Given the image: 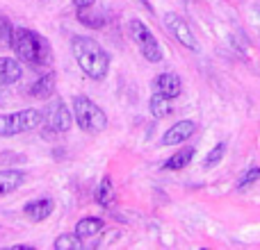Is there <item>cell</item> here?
I'll return each mask as SVG.
<instances>
[{
  "mask_svg": "<svg viewBox=\"0 0 260 250\" xmlns=\"http://www.w3.org/2000/svg\"><path fill=\"white\" fill-rule=\"evenodd\" d=\"M73 57H76L78 66L82 68L85 75H89L91 80H103L110 71V55L101 48L99 41H94L91 36H73L71 39Z\"/></svg>",
  "mask_w": 260,
  "mask_h": 250,
  "instance_id": "1",
  "label": "cell"
},
{
  "mask_svg": "<svg viewBox=\"0 0 260 250\" xmlns=\"http://www.w3.org/2000/svg\"><path fill=\"white\" fill-rule=\"evenodd\" d=\"M12 48L16 50L18 59H23L30 66H48L50 64V46L41 34L27 30V27H16L12 36Z\"/></svg>",
  "mask_w": 260,
  "mask_h": 250,
  "instance_id": "2",
  "label": "cell"
},
{
  "mask_svg": "<svg viewBox=\"0 0 260 250\" xmlns=\"http://www.w3.org/2000/svg\"><path fill=\"white\" fill-rule=\"evenodd\" d=\"M73 118L85 132H103L108 128V114L87 96L73 98Z\"/></svg>",
  "mask_w": 260,
  "mask_h": 250,
  "instance_id": "3",
  "label": "cell"
},
{
  "mask_svg": "<svg viewBox=\"0 0 260 250\" xmlns=\"http://www.w3.org/2000/svg\"><path fill=\"white\" fill-rule=\"evenodd\" d=\"M44 123V114L39 109H23L16 114H3L0 116V137H14L21 132L37 130Z\"/></svg>",
  "mask_w": 260,
  "mask_h": 250,
  "instance_id": "4",
  "label": "cell"
},
{
  "mask_svg": "<svg viewBox=\"0 0 260 250\" xmlns=\"http://www.w3.org/2000/svg\"><path fill=\"white\" fill-rule=\"evenodd\" d=\"M128 30H130V36H133V41L137 44V48L142 50V55L148 59V62H151V64L162 62V48H160V44H157V39L153 36V32L148 30V27L144 25L139 18H133V21L128 23Z\"/></svg>",
  "mask_w": 260,
  "mask_h": 250,
  "instance_id": "5",
  "label": "cell"
},
{
  "mask_svg": "<svg viewBox=\"0 0 260 250\" xmlns=\"http://www.w3.org/2000/svg\"><path fill=\"white\" fill-rule=\"evenodd\" d=\"M165 25H167V30L174 34V39L178 41L180 46H185V48L194 50V53L199 50V41H197V36H194L192 27L185 23V18H180L178 14L169 12V14H165Z\"/></svg>",
  "mask_w": 260,
  "mask_h": 250,
  "instance_id": "6",
  "label": "cell"
},
{
  "mask_svg": "<svg viewBox=\"0 0 260 250\" xmlns=\"http://www.w3.org/2000/svg\"><path fill=\"white\" fill-rule=\"evenodd\" d=\"M194 132H197V123L194 121H189V118L178 121L162 134V146H176V143H183V141H187Z\"/></svg>",
  "mask_w": 260,
  "mask_h": 250,
  "instance_id": "7",
  "label": "cell"
},
{
  "mask_svg": "<svg viewBox=\"0 0 260 250\" xmlns=\"http://www.w3.org/2000/svg\"><path fill=\"white\" fill-rule=\"evenodd\" d=\"M71 123H73L71 109H69L62 100H57L55 105H50V109H48V125L55 130V132H67V130H71Z\"/></svg>",
  "mask_w": 260,
  "mask_h": 250,
  "instance_id": "8",
  "label": "cell"
},
{
  "mask_svg": "<svg viewBox=\"0 0 260 250\" xmlns=\"http://www.w3.org/2000/svg\"><path fill=\"white\" fill-rule=\"evenodd\" d=\"M153 87H155L157 94L167 96V98H178L180 91H183V82H180V77L176 75V73H160V75L155 77V82H153Z\"/></svg>",
  "mask_w": 260,
  "mask_h": 250,
  "instance_id": "9",
  "label": "cell"
},
{
  "mask_svg": "<svg viewBox=\"0 0 260 250\" xmlns=\"http://www.w3.org/2000/svg\"><path fill=\"white\" fill-rule=\"evenodd\" d=\"M55 210V202L50 198H39V200H30L23 207V214L30 221H46Z\"/></svg>",
  "mask_w": 260,
  "mask_h": 250,
  "instance_id": "10",
  "label": "cell"
},
{
  "mask_svg": "<svg viewBox=\"0 0 260 250\" xmlns=\"http://www.w3.org/2000/svg\"><path fill=\"white\" fill-rule=\"evenodd\" d=\"M23 75V68L16 59L12 57H0V82L3 85H16Z\"/></svg>",
  "mask_w": 260,
  "mask_h": 250,
  "instance_id": "11",
  "label": "cell"
},
{
  "mask_svg": "<svg viewBox=\"0 0 260 250\" xmlns=\"http://www.w3.org/2000/svg\"><path fill=\"white\" fill-rule=\"evenodd\" d=\"M53 89H55V73H46V75H41L39 80L30 87V91H27V94H30L32 98L46 100V98H50V96H53Z\"/></svg>",
  "mask_w": 260,
  "mask_h": 250,
  "instance_id": "12",
  "label": "cell"
},
{
  "mask_svg": "<svg viewBox=\"0 0 260 250\" xmlns=\"http://www.w3.org/2000/svg\"><path fill=\"white\" fill-rule=\"evenodd\" d=\"M23 180H25V175L21 171H0V196L16 191L23 184Z\"/></svg>",
  "mask_w": 260,
  "mask_h": 250,
  "instance_id": "13",
  "label": "cell"
},
{
  "mask_svg": "<svg viewBox=\"0 0 260 250\" xmlns=\"http://www.w3.org/2000/svg\"><path fill=\"white\" fill-rule=\"evenodd\" d=\"M192 157H194V148L192 146L180 148L176 155H171L169 159L162 164V169H165V171H180V169H185V166L192 161Z\"/></svg>",
  "mask_w": 260,
  "mask_h": 250,
  "instance_id": "14",
  "label": "cell"
},
{
  "mask_svg": "<svg viewBox=\"0 0 260 250\" xmlns=\"http://www.w3.org/2000/svg\"><path fill=\"white\" fill-rule=\"evenodd\" d=\"M103 230V221L96 219V216H87V219H80L76 225V234L80 239H89L94 234H99Z\"/></svg>",
  "mask_w": 260,
  "mask_h": 250,
  "instance_id": "15",
  "label": "cell"
},
{
  "mask_svg": "<svg viewBox=\"0 0 260 250\" xmlns=\"http://www.w3.org/2000/svg\"><path fill=\"white\" fill-rule=\"evenodd\" d=\"M148 107H151V114L155 118H167L171 112H174V107H171V98L157 94V91L151 96V103H148Z\"/></svg>",
  "mask_w": 260,
  "mask_h": 250,
  "instance_id": "16",
  "label": "cell"
},
{
  "mask_svg": "<svg viewBox=\"0 0 260 250\" xmlns=\"http://www.w3.org/2000/svg\"><path fill=\"white\" fill-rule=\"evenodd\" d=\"M96 200H99V205H103V207H110L114 202V187H112V180H110V178L101 180V187H99V193H96Z\"/></svg>",
  "mask_w": 260,
  "mask_h": 250,
  "instance_id": "17",
  "label": "cell"
},
{
  "mask_svg": "<svg viewBox=\"0 0 260 250\" xmlns=\"http://www.w3.org/2000/svg\"><path fill=\"white\" fill-rule=\"evenodd\" d=\"M55 248L57 250H82V239L78 234H59L55 239Z\"/></svg>",
  "mask_w": 260,
  "mask_h": 250,
  "instance_id": "18",
  "label": "cell"
},
{
  "mask_svg": "<svg viewBox=\"0 0 260 250\" xmlns=\"http://www.w3.org/2000/svg\"><path fill=\"white\" fill-rule=\"evenodd\" d=\"M224 155H226V143H224V141H219V143H217V146L206 155L203 169H215V166L219 164L221 159H224Z\"/></svg>",
  "mask_w": 260,
  "mask_h": 250,
  "instance_id": "19",
  "label": "cell"
},
{
  "mask_svg": "<svg viewBox=\"0 0 260 250\" xmlns=\"http://www.w3.org/2000/svg\"><path fill=\"white\" fill-rule=\"evenodd\" d=\"M78 21L82 23V25L91 27V30H99V27L105 25V21L101 16H94V14H89L87 9H78Z\"/></svg>",
  "mask_w": 260,
  "mask_h": 250,
  "instance_id": "20",
  "label": "cell"
},
{
  "mask_svg": "<svg viewBox=\"0 0 260 250\" xmlns=\"http://www.w3.org/2000/svg\"><path fill=\"white\" fill-rule=\"evenodd\" d=\"M258 180H260V169H258V166H253V169H249L247 173H244L242 178H240L238 189H240V191H244V189H249L251 184H256Z\"/></svg>",
  "mask_w": 260,
  "mask_h": 250,
  "instance_id": "21",
  "label": "cell"
},
{
  "mask_svg": "<svg viewBox=\"0 0 260 250\" xmlns=\"http://www.w3.org/2000/svg\"><path fill=\"white\" fill-rule=\"evenodd\" d=\"M14 27L5 16H0V46H12Z\"/></svg>",
  "mask_w": 260,
  "mask_h": 250,
  "instance_id": "22",
  "label": "cell"
},
{
  "mask_svg": "<svg viewBox=\"0 0 260 250\" xmlns=\"http://www.w3.org/2000/svg\"><path fill=\"white\" fill-rule=\"evenodd\" d=\"M73 5H76L78 9H89L91 5H94V0H73Z\"/></svg>",
  "mask_w": 260,
  "mask_h": 250,
  "instance_id": "23",
  "label": "cell"
},
{
  "mask_svg": "<svg viewBox=\"0 0 260 250\" xmlns=\"http://www.w3.org/2000/svg\"><path fill=\"white\" fill-rule=\"evenodd\" d=\"M139 5H144V9H148V12H153V7H151V3L148 0H137Z\"/></svg>",
  "mask_w": 260,
  "mask_h": 250,
  "instance_id": "24",
  "label": "cell"
},
{
  "mask_svg": "<svg viewBox=\"0 0 260 250\" xmlns=\"http://www.w3.org/2000/svg\"><path fill=\"white\" fill-rule=\"evenodd\" d=\"M12 250H32V248L30 246H14Z\"/></svg>",
  "mask_w": 260,
  "mask_h": 250,
  "instance_id": "25",
  "label": "cell"
}]
</instances>
